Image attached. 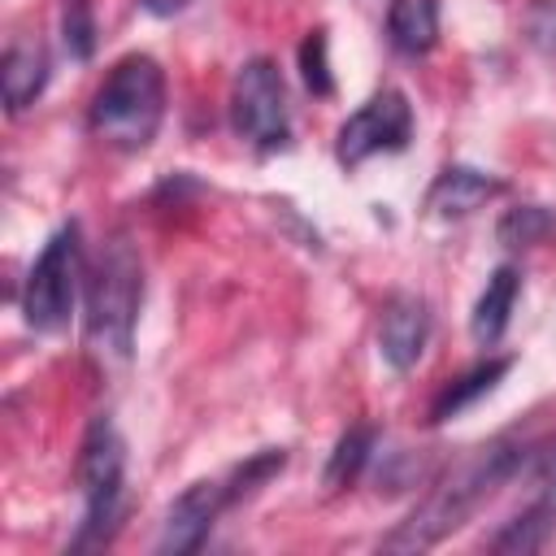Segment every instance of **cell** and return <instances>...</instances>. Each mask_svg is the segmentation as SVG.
<instances>
[{
    "label": "cell",
    "instance_id": "4",
    "mask_svg": "<svg viewBox=\"0 0 556 556\" xmlns=\"http://www.w3.org/2000/svg\"><path fill=\"white\" fill-rule=\"evenodd\" d=\"M122 478H126V447L109 417H96L83 434L78 452V486H83V521L70 547H104L117 530L122 513Z\"/></svg>",
    "mask_w": 556,
    "mask_h": 556
},
{
    "label": "cell",
    "instance_id": "11",
    "mask_svg": "<svg viewBox=\"0 0 556 556\" xmlns=\"http://www.w3.org/2000/svg\"><path fill=\"white\" fill-rule=\"evenodd\" d=\"M48 83V56L39 43H9L4 48V61H0V91H4V109L9 113H22L26 104H35V96L43 91Z\"/></svg>",
    "mask_w": 556,
    "mask_h": 556
},
{
    "label": "cell",
    "instance_id": "8",
    "mask_svg": "<svg viewBox=\"0 0 556 556\" xmlns=\"http://www.w3.org/2000/svg\"><path fill=\"white\" fill-rule=\"evenodd\" d=\"M226 504H230L226 482H191V486L169 504V513H165V521H161V534H156V552H165V556L195 552V547L208 539V530H213V521H217V513H222Z\"/></svg>",
    "mask_w": 556,
    "mask_h": 556
},
{
    "label": "cell",
    "instance_id": "5",
    "mask_svg": "<svg viewBox=\"0 0 556 556\" xmlns=\"http://www.w3.org/2000/svg\"><path fill=\"white\" fill-rule=\"evenodd\" d=\"M78 274H83V248H78V226H61L43 252L35 256L22 291V317L30 330H61L74 313L78 295Z\"/></svg>",
    "mask_w": 556,
    "mask_h": 556
},
{
    "label": "cell",
    "instance_id": "6",
    "mask_svg": "<svg viewBox=\"0 0 556 556\" xmlns=\"http://www.w3.org/2000/svg\"><path fill=\"white\" fill-rule=\"evenodd\" d=\"M230 126L243 143L274 152L287 143L291 117H287V87L269 56H252L239 65L230 87Z\"/></svg>",
    "mask_w": 556,
    "mask_h": 556
},
{
    "label": "cell",
    "instance_id": "2",
    "mask_svg": "<svg viewBox=\"0 0 556 556\" xmlns=\"http://www.w3.org/2000/svg\"><path fill=\"white\" fill-rule=\"evenodd\" d=\"M165 117V74L152 56H122L100 83L87 126L100 143L117 152H143Z\"/></svg>",
    "mask_w": 556,
    "mask_h": 556
},
{
    "label": "cell",
    "instance_id": "22",
    "mask_svg": "<svg viewBox=\"0 0 556 556\" xmlns=\"http://www.w3.org/2000/svg\"><path fill=\"white\" fill-rule=\"evenodd\" d=\"M191 0H143V9L152 13V17H174V13H182Z\"/></svg>",
    "mask_w": 556,
    "mask_h": 556
},
{
    "label": "cell",
    "instance_id": "1",
    "mask_svg": "<svg viewBox=\"0 0 556 556\" xmlns=\"http://www.w3.org/2000/svg\"><path fill=\"white\" fill-rule=\"evenodd\" d=\"M521 460H526V452L517 447V443H508V439H495V443H486V447H478L473 456H465L387 539H382V547L387 552H426V547H434L443 534H452L456 526H465V517L495 491V486H504L517 469H521Z\"/></svg>",
    "mask_w": 556,
    "mask_h": 556
},
{
    "label": "cell",
    "instance_id": "20",
    "mask_svg": "<svg viewBox=\"0 0 556 556\" xmlns=\"http://www.w3.org/2000/svg\"><path fill=\"white\" fill-rule=\"evenodd\" d=\"M526 30L539 48L556 52V0H534L530 13H526Z\"/></svg>",
    "mask_w": 556,
    "mask_h": 556
},
{
    "label": "cell",
    "instance_id": "10",
    "mask_svg": "<svg viewBox=\"0 0 556 556\" xmlns=\"http://www.w3.org/2000/svg\"><path fill=\"white\" fill-rule=\"evenodd\" d=\"M491 195H500V178L469 169V165H447L430 191H426V208L434 217H469L473 208H482Z\"/></svg>",
    "mask_w": 556,
    "mask_h": 556
},
{
    "label": "cell",
    "instance_id": "3",
    "mask_svg": "<svg viewBox=\"0 0 556 556\" xmlns=\"http://www.w3.org/2000/svg\"><path fill=\"white\" fill-rule=\"evenodd\" d=\"M143 304V261L126 235H113L87 282V339L96 352L126 361Z\"/></svg>",
    "mask_w": 556,
    "mask_h": 556
},
{
    "label": "cell",
    "instance_id": "14",
    "mask_svg": "<svg viewBox=\"0 0 556 556\" xmlns=\"http://www.w3.org/2000/svg\"><path fill=\"white\" fill-rule=\"evenodd\" d=\"M508 365L513 361H486V365H478V369H469L465 378H456V382H447L443 391H439V400L430 404V421L439 426V421H447V417H456V413H465L473 400H482V395H491L495 387H500V378L508 374Z\"/></svg>",
    "mask_w": 556,
    "mask_h": 556
},
{
    "label": "cell",
    "instance_id": "18",
    "mask_svg": "<svg viewBox=\"0 0 556 556\" xmlns=\"http://www.w3.org/2000/svg\"><path fill=\"white\" fill-rule=\"evenodd\" d=\"M300 70H304V83H308L313 96H330L334 91V78H330V65H326V30H313L300 43Z\"/></svg>",
    "mask_w": 556,
    "mask_h": 556
},
{
    "label": "cell",
    "instance_id": "12",
    "mask_svg": "<svg viewBox=\"0 0 556 556\" xmlns=\"http://www.w3.org/2000/svg\"><path fill=\"white\" fill-rule=\"evenodd\" d=\"M517 291H521V274L513 265H500L486 278V287H482V295L473 304V317H469V330H473V339L482 348H491V343L504 339L508 317H513V304H517Z\"/></svg>",
    "mask_w": 556,
    "mask_h": 556
},
{
    "label": "cell",
    "instance_id": "9",
    "mask_svg": "<svg viewBox=\"0 0 556 556\" xmlns=\"http://www.w3.org/2000/svg\"><path fill=\"white\" fill-rule=\"evenodd\" d=\"M430 339V308L417 295H391L378 321V352L391 369H413Z\"/></svg>",
    "mask_w": 556,
    "mask_h": 556
},
{
    "label": "cell",
    "instance_id": "13",
    "mask_svg": "<svg viewBox=\"0 0 556 556\" xmlns=\"http://www.w3.org/2000/svg\"><path fill=\"white\" fill-rule=\"evenodd\" d=\"M387 35L404 56H421L439 39V4L434 0H391Z\"/></svg>",
    "mask_w": 556,
    "mask_h": 556
},
{
    "label": "cell",
    "instance_id": "19",
    "mask_svg": "<svg viewBox=\"0 0 556 556\" xmlns=\"http://www.w3.org/2000/svg\"><path fill=\"white\" fill-rule=\"evenodd\" d=\"M65 43H70L74 56H91L96 26H91V9H87V0H70V4H65Z\"/></svg>",
    "mask_w": 556,
    "mask_h": 556
},
{
    "label": "cell",
    "instance_id": "15",
    "mask_svg": "<svg viewBox=\"0 0 556 556\" xmlns=\"http://www.w3.org/2000/svg\"><path fill=\"white\" fill-rule=\"evenodd\" d=\"M552 530H556V513H552L543 500H534L530 508H521V513L491 539V547H495V552H539Z\"/></svg>",
    "mask_w": 556,
    "mask_h": 556
},
{
    "label": "cell",
    "instance_id": "7",
    "mask_svg": "<svg viewBox=\"0 0 556 556\" xmlns=\"http://www.w3.org/2000/svg\"><path fill=\"white\" fill-rule=\"evenodd\" d=\"M408 139H413V109L400 91L387 87L339 126L334 156H339V165H361L378 152H400Z\"/></svg>",
    "mask_w": 556,
    "mask_h": 556
},
{
    "label": "cell",
    "instance_id": "21",
    "mask_svg": "<svg viewBox=\"0 0 556 556\" xmlns=\"http://www.w3.org/2000/svg\"><path fill=\"white\" fill-rule=\"evenodd\" d=\"M534 500H543L552 513H556V447L543 456V465H539V495Z\"/></svg>",
    "mask_w": 556,
    "mask_h": 556
},
{
    "label": "cell",
    "instance_id": "17",
    "mask_svg": "<svg viewBox=\"0 0 556 556\" xmlns=\"http://www.w3.org/2000/svg\"><path fill=\"white\" fill-rule=\"evenodd\" d=\"M547 230H552V213L539 204H517L500 217V243L508 248H534L547 239Z\"/></svg>",
    "mask_w": 556,
    "mask_h": 556
},
{
    "label": "cell",
    "instance_id": "16",
    "mask_svg": "<svg viewBox=\"0 0 556 556\" xmlns=\"http://www.w3.org/2000/svg\"><path fill=\"white\" fill-rule=\"evenodd\" d=\"M369 452H374V430L369 426H352L339 443H334V452H330V465H326V486L330 491H339V486H348L361 469H365V460H369Z\"/></svg>",
    "mask_w": 556,
    "mask_h": 556
}]
</instances>
